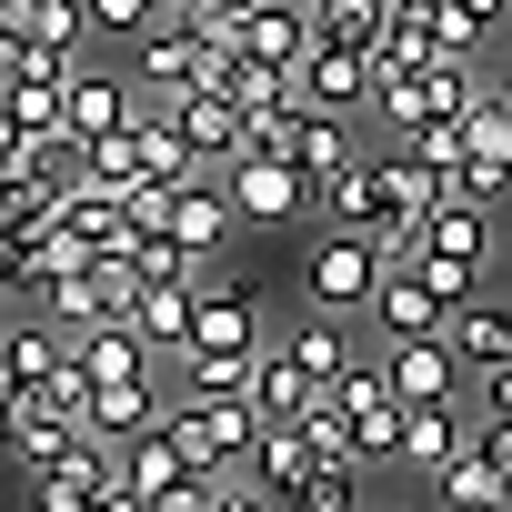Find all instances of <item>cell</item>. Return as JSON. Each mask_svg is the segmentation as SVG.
Wrapping results in <instances>:
<instances>
[{
  "instance_id": "cell-1",
  "label": "cell",
  "mask_w": 512,
  "mask_h": 512,
  "mask_svg": "<svg viewBox=\"0 0 512 512\" xmlns=\"http://www.w3.org/2000/svg\"><path fill=\"white\" fill-rule=\"evenodd\" d=\"M302 282H312V312H372V292L392 272H382V241L372 231H322L312 262H302Z\"/></svg>"
},
{
  "instance_id": "cell-2",
  "label": "cell",
  "mask_w": 512,
  "mask_h": 512,
  "mask_svg": "<svg viewBox=\"0 0 512 512\" xmlns=\"http://www.w3.org/2000/svg\"><path fill=\"white\" fill-rule=\"evenodd\" d=\"M221 61H231V51H211L191 21H161V31L141 41V91H151V101H191V91H221Z\"/></svg>"
},
{
  "instance_id": "cell-3",
  "label": "cell",
  "mask_w": 512,
  "mask_h": 512,
  "mask_svg": "<svg viewBox=\"0 0 512 512\" xmlns=\"http://www.w3.org/2000/svg\"><path fill=\"white\" fill-rule=\"evenodd\" d=\"M221 181H231L241 221H322V191H312L302 161H231Z\"/></svg>"
},
{
  "instance_id": "cell-4",
  "label": "cell",
  "mask_w": 512,
  "mask_h": 512,
  "mask_svg": "<svg viewBox=\"0 0 512 512\" xmlns=\"http://www.w3.org/2000/svg\"><path fill=\"white\" fill-rule=\"evenodd\" d=\"M111 472H121V442L81 432V442H71L61 462H41V472H31V512H91Z\"/></svg>"
},
{
  "instance_id": "cell-5",
  "label": "cell",
  "mask_w": 512,
  "mask_h": 512,
  "mask_svg": "<svg viewBox=\"0 0 512 512\" xmlns=\"http://www.w3.org/2000/svg\"><path fill=\"white\" fill-rule=\"evenodd\" d=\"M71 262H131V201L121 191H71V211L51 221Z\"/></svg>"
},
{
  "instance_id": "cell-6",
  "label": "cell",
  "mask_w": 512,
  "mask_h": 512,
  "mask_svg": "<svg viewBox=\"0 0 512 512\" xmlns=\"http://www.w3.org/2000/svg\"><path fill=\"white\" fill-rule=\"evenodd\" d=\"M71 362L91 372V392H121V382H151L161 352L141 342V322H101V332H71Z\"/></svg>"
},
{
  "instance_id": "cell-7",
  "label": "cell",
  "mask_w": 512,
  "mask_h": 512,
  "mask_svg": "<svg viewBox=\"0 0 512 512\" xmlns=\"http://www.w3.org/2000/svg\"><path fill=\"white\" fill-rule=\"evenodd\" d=\"M452 191H462V201H502V191H512V121H502L492 91H482V111H472V151H462Z\"/></svg>"
},
{
  "instance_id": "cell-8",
  "label": "cell",
  "mask_w": 512,
  "mask_h": 512,
  "mask_svg": "<svg viewBox=\"0 0 512 512\" xmlns=\"http://www.w3.org/2000/svg\"><path fill=\"white\" fill-rule=\"evenodd\" d=\"M231 231H241V201H231V181H211V171H201L191 191H171V241H181V251H221Z\"/></svg>"
},
{
  "instance_id": "cell-9",
  "label": "cell",
  "mask_w": 512,
  "mask_h": 512,
  "mask_svg": "<svg viewBox=\"0 0 512 512\" xmlns=\"http://www.w3.org/2000/svg\"><path fill=\"white\" fill-rule=\"evenodd\" d=\"M81 432H91V422H81L71 402H51V392H11V442H21V462H31V472H41V462H61Z\"/></svg>"
},
{
  "instance_id": "cell-10",
  "label": "cell",
  "mask_w": 512,
  "mask_h": 512,
  "mask_svg": "<svg viewBox=\"0 0 512 512\" xmlns=\"http://www.w3.org/2000/svg\"><path fill=\"white\" fill-rule=\"evenodd\" d=\"M191 352H251V362H262V352H272V342H262V302L231 292V282H211V292H201V332H191Z\"/></svg>"
},
{
  "instance_id": "cell-11",
  "label": "cell",
  "mask_w": 512,
  "mask_h": 512,
  "mask_svg": "<svg viewBox=\"0 0 512 512\" xmlns=\"http://www.w3.org/2000/svg\"><path fill=\"white\" fill-rule=\"evenodd\" d=\"M372 61L362 51H312L302 71H292V91H302V111H352V101H372Z\"/></svg>"
},
{
  "instance_id": "cell-12",
  "label": "cell",
  "mask_w": 512,
  "mask_h": 512,
  "mask_svg": "<svg viewBox=\"0 0 512 512\" xmlns=\"http://www.w3.org/2000/svg\"><path fill=\"white\" fill-rule=\"evenodd\" d=\"M131 322H141V342H151L161 362H181V352H191V332H201V292H191V282H151Z\"/></svg>"
},
{
  "instance_id": "cell-13",
  "label": "cell",
  "mask_w": 512,
  "mask_h": 512,
  "mask_svg": "<svg viewBox=\"0 0 512 512\" xmlns=\"http://www.w3.org/2000/svg\"><path fill=\"white\" fill-rule=\"evenodd\" d=\"M322 392H332V382H312L292 342H272V352H262V372H251V402H262L272 422H302V412H312Z\"/></svg>"
},
{
  "instance_id": "cell-14",
  "label": "cell",
  "mask_w": 512,
  "mask_h": 512,
  "mask_svg": "<svg viewBox=\"0 0 512 512\" xmlns=\"http://www.w3.org/2000/svg\"><path fill=\"white\" fill-rule=\"evenodd\" d=\"M302 171H312V191L332 201L352 171H362V151H352V131H342V111H302V151H292Z\"/></svg>"
},
{
  "instance_id": "cell-15",
  "label": "cell",
  "mask_w": 512,
  "mask_h": 512,
  "mask_svg": "<svg viewBox=\"0 0 512 512\" xmlns=\"http://www.w3.org/2000/svg\"><path fill=\"white\" fill-rule=\"evenodd\" d=\"M372 322H382V342H432V332H452V312H442L412 272H392V282L372 292Z\"/></svg>"
},
{
  "instance_id": "cell-16",
  "label": "cell",
  "mask_w": 512,
  "mask_h": 512,
  "mask_svg": "<svg viewBox=\"0 0 512 512\" xmlns=\"http://www.w3.org/2000/svg\"><path fill=\"white\" fill-rule=\"evenodd\" d=\"M81 171H31V181H0V231H51L71 211Z\"/></svg>"
},
{
  "instance_id": "cell-17",
  "label": "cell",
  "mask_w": 512,
  "mask_h": 512,
  "mask_svg": "<svg viewBox=\"0 0 512 512\" xmlns=\"http://www.w3.org/2000/svg\"><path fill=\"white\" fill-rule=\"evenodd\" d=\"M502 492H512V482H502V472L482 462V442H462V452H452V462L432 472V512H492Z\"/></svg>"
},
{
  "instance_id": "cell-18",
  "label": "cell",
  "mask_w": 512,
  "mask_h": 512,
  "mask_svg": "<svg viewBox=\"0 0 512 512\" xmlns=\"http://www.w3.org/2000/svg\"><path fill=\"white\" fill-rule=\"evenodd\" d=\"M322 51H362V61H382V41H392V0H322Z\"/></svg>"
},
{
  "instance_id": "cell-19",
  "label": "cell",
  "mask_w": 512,
  "mask_h": 512,
  "mask_svg": "<svg viewBox=\"0 0 512 512\" xmlns=\"http://www.w3.org/2000/svg\"><path fill=\"white\" fill-rule=\"evenodd\" d=\"M141 111H131V91L111 81V71H81L71 81V141H111V131H131Z\"/></svg>"
},
{
  "instance_id": "cell-20",
  "label": "cell",
  "mask_w": 512,
  "mask_h": 512,
  "mask_svg": "<svg viewBox=\"0 0 512 512\" xmlns=\"http://www.w3.org/2000/svg\"><path fill=\"white\" fill-rule=\"evenodd\" d=\"M422 241L452 251V262H492V201H462V191H452V201L422 221Z\"/></svg>"
},
{
  "instance_id": "cell-21",
  "label": "cell",
  "mask_w": 512,
  "mask_h": 512,
  "mask_svg": "<svg viewBox=\"0 0 512 512\" xmlns=\"http://www.w3.org/2000/svg\"><path fill=\"white\" fill-rule=\"evenodd\" d=\"M452 342H462V362H472V372H502V362H512V302H492V292H482L472 312H452Z\"/></svg>"
},
{
  "instance_id": "cell-22",
  "label": "cell",
  "mask_w": 512,
  "mask_h": 512,
  "mask_svg": "<svg viewBox=\"0 0 512 512\" xmlns=\"http://www.w3.org/2000/svg\"><path fill=\"white\" fill-rule=\"evenodd\" d=\"M171 372H181V392H191V402H241L262 362H251V352H181Z\"/></svg>"
},
{
  "instance_id": "cell-23",
  "label": "cell",
  "mask_w": 512,
  "mask_h": 512,
  "mask_svg": "<svg viewBox=\"0 0 512 512\" xmlns=\"http://www.w3.org/2000/svg\"><path fill=\"white\" fill-rule=\"evenodd\" d=\"M161 412H171V402H151V382L91 392V432H101V442H141V432H161Z\"/></svg>"
},
{
  "instance_id": "cell-24",
  "label": "cell",
  "mask_w": 512,
  "mask_h": 512,
  "mask_svg": "<svg viewBox=\"0 0 512 512\" xmlns=\"http://www.w3.org/2000/svg\"><path fill=\"white\" fill-rule=\"evenodd\" d=\"M462 442H472V432L452 422V402H422V412L402 422V472H442V462H452Z\"/></svg>"
},
{
  "instance_id": "cell-25",
  "label": "cell",
  "mask_w": 512,
  "mask_h": 512,
  "mask_svg": "<svg viewBox=\"0 0 512 512\" xmlns=\"http://www.w3.org/2000/svg\"><path fill=\"white\" fill-rule=\"evenodd\" d=\"M121 472H131V482H141L151 502H171V492L191 482V452H181L171 432H141V442H121Z\"/></svg>"
},
{
  "instance_id": "cell-26",
  "label": "cell",
  "mask_w": 512,
  "mask_h": 512,
  "mask_svg": "<svg viewBox=\"0 0 512 512\" xmlns=\"http://www.w3.org/2000/svg\"><path fill=\"white\" fill-rule=\"evenodd\" d=\"M282 512H362V462H312L302 482H282Z\"/></svg>"
},
{
  "instance_id": "cell-27",
  "label": "cell",
  "mask_w": 512,
  "mask_h": 512,
  "mask_svg": "<svg viewBox=\"0 0 512 512\" xmlns=\"http://www.w3.org/2000/svg\"><path fill=\"white\" fill-rule=\"evenodd\" d=\"M61 362H71V332H61V322H21V332H11V392H41Z\"/></svg>"
},
{
  "instance_id": "cell-28",
  "label": "cell",
  "mask_w": 512,
  "mask_h": 512,
  "mask_svg": "<svg viewBox=\"0 0 512 512\" xmlns=\"http://www.w3.org/2000/svg\"><path fill=\"white\" fill-rule=\"evenodd\" d=\"M221 91H231L251 121H262V111H292V101H302V91H292V71H272V61H241V51L221 61Z\"/></svg>"
},
{
  "instance_id": "cell-29",
  "label": "cell",
  "mask_w": 512,
  "mask_h": 512,
  "mask_svg": "<svg viewBox=\"0 0 512 512\" xmlns=\"http://www.w3.org/2000/svg\"><path fill=\"white\" fill-rule=\"evenodd\" d=\"M482 272H492V262H452V251H422V262H412V282H422L442 312H472V302H482Z\"/></svg>"
},
{
  "instance_id": "cell-30",
  "label": "cell",
  "mask_w": 512,
  "mask_h": 512,
  "mask_svg": "<svg viewBox=\"0 0 512 512\" xmlns=\"http://www.w3.org/2000/svg\"><path fill=\"white\" fill-rule=\"evenodd\" d=\"M312 462H322V452H312V432H302V422H272V432H262V452H251V472H262L272 492H282V482H302Z\"/></svg>"
},
{
  "instance_id": "cell-31",
  "label": "cell",
  "mask_w": 512,
  "mask_h": 512,
  "mask_svg": "<svg viewBox=\"0 0 512 512\" xmlns=\"http://www.w3.org/2000/svg\"><path fill=\"white\" fill-rule=\"evenodd\" d=\"M282 342L302 352V372H312V382H342V372H352V342H342V322H332V312H312V322H302V332H282Z\"/></svg>"
},
{
  "instance_id": "cell-32",
  "label": "cell",
  "mask_w": 512,
  "mask_h": 512,
  "mask_svg": "<svg viewBox=\"0 0 512 512\" xmlns=\"http://www.w3.org/2000/svg\"><path fill=\"white\" fill-rule=\"evenodd\" d=\"M161 21H181V0H91V31L111 41H151Z\"/></svg>"
},
{
  "instance_id": "cell-33",
  "label": "cell",
  "mask_w": 512,
  "mask_h": 512,
  "mask_svg": "<svg viewBox=\"0 0 512 512\" xmlns=\"http://www.w3.org/2000/svg\"><path fill=\"white\" fill-rule=\"evenodd\" d=\"M472 442H482V462L512 482V422H502V412H482V432H472Z\"/></svg>"
},
{
  "instance_id": "cell-34",
  "label": "cell",
  "mask_w": 512,
  "mask_h": 512,
  "mask_svg": "<svg viewBox=\"0 0 512 512\" xmlns=\"http://www.w3.org/2000/svg\"><path fill=\"white\" fill-rule=\"evenodd\" d=\"M472 392H482V412H502V422H512V362H502V372H472Z\"/></svg>"
},
{
  "instance_id": "cell-35",
  "label": "cell",
  "mask_w": 512,
  "mask_h": 512,
  "mask_svg": "<svg viewBox=\"0 0 512 512\" xmlns=\"http://www.w3.org/2000/svg\"><path fill=\"white\" fill-rule=\"evenodd\" d=\"M462 11H482V21H492V31H502V11H512V0H462Z\"/></svg>"
},
{
  "instance_id": "cell-36",
  "label": "cell",
  "mask_w": 512,
  "mask_h": 512,
  "mask_svg": "<svg viewBox=\"0 0 512 512\" xmlns=\"http://www.w3.org/2000/svg\"><path fill=\"white\" fill-rule=\"evenodd\" d=\"M492 101H502V121H512V71H502V81H492Z\"/></svg>"
},
{
  "instance_id": "cell-37",
  "label": "cell",
  "mask_w": 512,
  "mask_h": 512,
  "mask_svg": "<svg viewBox=\"0 0 512 512\" xmlns=\"http://www.w3.org/2000/svg\"><path fill=\"white\" fill-rule=\"evenodd\" d=\"M181 11H201V0H181Z\"/></svg>"
},
{
  "instance_id": "cell-38",
  "label": "cell",
  "mask_w": 512,
  "mask_h": 512,
  "mask_svg": "<svg viewBox=\"0 0 512 512\" xmlns=\"http://www.w3.org/2000/svg\"><path fill=\"white\" fill-rule=\"evenodd\" d=\"M312 11H322V0H312Z\"/></svg>"
}]
</instances>
